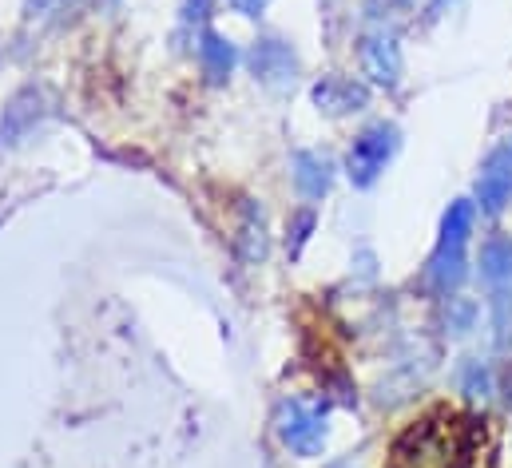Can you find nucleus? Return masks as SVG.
<instances>
[{
    "mask_svg": "<svg viewBox=\"0 0 512 468\" xmlns=\"http://www.w3.org/2000/svg\"><path fill=\"white\" fill-rule=\"evenodd\" d=\"M469 234H473V203L457 199V203H449V211L441 219V238H437L433 262H429L441 290H449L465 278V242H469Z\"/></svg>",
    "mask_w": 512,
    "mask_h": 468,
    "instance_id": "nucleus-2",
    "label": "nucleus"
},
{
    "mask_svg": "<svg viewBox=\"0 0 512 468\" xmlns=\"http://www.w3.org/2000/svg\"><path fill=\"white\" fill-rule=\"evenodd\" d=\"M44 92L40 88H24V92H16L12 96V104L4 108V119H0V143H20V139H28L32 131H36V123L44 116Z\"/></svg>",
    "mask_w": 512,
    "mask_h": 468,
    "instance_id": "nucleus-6",
    "label": "nucleus"
},
{
    "mask_svg": "<svg viewBox=\"0 0 512 468\" xmlns=\"http://www.w3.org/2000/svg\"><path fill=\"white\" fill-rule=\"evenodd\" d=\"M314 104L326 116H350V112H362L370 104V92L346 76H326L322 84H314Z\"/></svg>",
    "mask_w": 512,
    "mask_h": 468,
    "instance_id": "nucleus-7",
    "label": "nucleus"
},
{
    "mask_svg": "<svg viewBox=\"0 0 512 468\" xmlns=\"http://www.w3.org/2000/svg\"><path fill=\"white\" fill-rule=\"evenodd\" d=\"M362 64L370 72L374 84L382 88H393L401 80V52H397V40L389 32H370L362 40Z\"/></svg>",
    "mask_w": 512,
    "mask_h": 468,
    "instance_id": "nucleus-8",
    "label": "nucleus"
},
{
    "mask_svg": "<svg viewBox=\"0 0 512 468\" xmlns=\"http://www.w3.org/2000/svg\"><path fill=\"white\" fill-rule=\"evenodd\" d=\"M247 64H251L255 80H262L266 88H290L294 76H298V56L282 40H258L251 56H247Z\"/></svg>",
    "mask_w": 512,
    "mask_h": 468,
    "instance_id": "nucleus-5",
    "label": "nucleus"
},
{
    "mask_svg": "<svg viewBox=\"0 0 512 468\" xmlns=\"http://www.w3.org/2000/svg\"><path fill=\"white\" fill-rule=\"evenodd\" d=\"M481 278L493 290H505L512 282V238L509 234H493L481 246Z\"/></svg>",
    "mask_w": 512,
    "mask_h": 468,
    "instance_id": "nucleus-11",
    "label": "nucleus"
},
{
    "mask_svg": "<svg viewBox=\"0 0 512 468\" xmlns=\"http://www.w3.org/2000/svg\"><path fill=\"white\" fill-rule=\"evenodd\" d=\"M477 453V425L461 413L437 409L405 425L389 449V468H469Z\"/></svg>",
    "mask_w": 512,
    "mask_h": 468,
    "instance_id": "nucleus-1",
    "label": "nucleus"
},
{
    "mask_svg": "<svg viewBox=\"0 0 512 468\" xmlns=\"http://www.w3.org/2000/svg\"><path fill=\"white\" fill-rule=\"evenodd\" d=\"M330 468H350V465H330Z\"/></svg>",
    "mask_w": 512,
    "mask_h": 468,
    "instance_id": "nucleus-15",
    "label": "nucleus"
},
{
    "mask_svg": "<svg viewBox=\"0 0 512 468\" xmlns=\"http://www.w3.org/2000/svg\"><path fill=\"white\" fill-rule=\"evenodd\" d=\"M278 441L298 457H318L326 445V413L310 401H286L278 409Z\"/></svg>",
    "mask_w": 512,
    "mask_h": 468,
    "instance_id": "nucleus-3",
    "label": "nucleus"
},
{
    "mask_svg": "<svg viewBox=\"0 0 512 468\" xmlns=\"http://www.w3.org/2000/svg\"><path fill=\"white\" fill-rule=\"evenodd\" d=\"M501 397H505V409L512 413V361L505 365V373H501Z\"/></svg>",
    "mask_w": 512,
    "mask_h": 468,
    "instance_id": "nucleus-14",
    "label": "nucleus"
},
{
    "mask_svg": "<svg viewBox=\"0 0 512 468\" xmlns=\"http://www.w3.org/2000/svg\"><path fill=\"white\" fill-rule=\"evenodd\" d=\"M227 4H231L235 12H243V16H258V12H262L270 0H227Z\"/></svg>",
    "mask_w": 512,
    "mask_h": 468,
    "instance_id": "nucleus-13",
    "label": "nucleus"
},
{
    "mask_svg": "<svg viewBox=\"0 0 512 468\" xmlns=\"http://www.w3.org/2000/svg\"><path fill=\"white\" fill-rule=\"evenodd\" d=\"M477 199H481V207L485 211H505V203L512 199V163L505 155H493L489 159V167L481 171V179H477Z\"/></svg>",
    "mask_w": 512,
    "mask_h": 468,
    "instance_id": "nucleus-10",
    "label": "nucleus"
},
{
    "mask_svg": "<svg viewBox=\"0 0 512 468\" xmlns=\"http://www.w3.org/2000/svg\"><path fill=\"white\" fill-rule=\"evenodd\" d=\"M397 127L393 123H374V127H366L358 139H354V147H350V155H346V171H350V183L354 187H370L378 175L385 171V163L393 159V151H397Z\"/></svg>",
    "mask_w": 512,
    "mask_h": 468,
    "instance_id": "nucleus-4",
    "label": "nucleus"
},
{
    "mask_svg": "<svg viewBox=\"0 0 512 468\" xmlns=\"http://www.w3.org/2000/svg\"><path fill=\"white\" fill-rule=\"evenodd\" d=\"M290 171H294V183H298V191L306 199H322L330 191V183H334V163L326 155H318V151H298Z\"/></svg>",
    "mask_w": 512,
    "mask_h": 468,
    "instance_id": "nucleus-9",
    "label": "nucleus"
},
{
    "mask_svg": "<svg viewBox=\"0 0 512 468\" xmlns=\"http://www.w3.org/2000/svg\"><path fill=\"white\" fill-rule=\"evenodd\" d=\"M199 60H203V72L211 84H223L235 68V44L219 32H203V44H199Z\"/></svg>",
    "mask_w": 512,
    "mask_h": 468,
    "instance_id": "nucleus-12",
    "label": "nucleus"
}]
</instances>
